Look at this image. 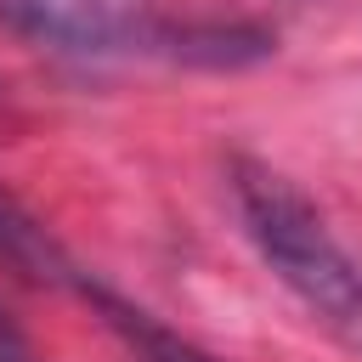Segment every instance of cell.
<instances>
[{
	"instance_id": "cell-1",
	"label": "cell",
	"mask_w": 362,
	"mask_h": 362,
	"mask_svg": "<svg viewBox=\"0 0 362 362\" xmlns=\"http://www.w3.org/2000/svg\"><path fill=\"white\" fill-rule=\"evenodd\" d=\"M226 175H232V204L243 215V232L255 238V249L277 272V283L339 339L362 345V272L339 249V238L328 232L317 204L288 175H277L272 164H255V158H232Z\"/></svg>"
},
{
	"instance_id": "cell-3",
	"label": "cell",
	"mask_w": 362,
	"mask_h": 362,
	"mask_svg": "<svg viewBox=\"0 0 362 362\" xmlns=\"http://www.w3.org/2000/svg\"><path fill=\"white\" fill-rule=\"evenodd\" d=\"M0 260L11 266V272H23V277H34V283H57L62 272H68V260L57 255V243L45 238V226L0 187Z\"/></svg>"
},
{
	"instance_id": "cell-5",
	"label": "cell",
	"mask_w": 362,
	"mask_h": 362,
	"mask_svg": "<svg viewBox=\"0 0 362 362\" xmlns=\"http://www.w3.org/2000/svg\"><path fill=\"white\" fill-rule=\"evenodd\" d=\"M0 362H28V345H23V334L6 322V311H0Z\"/></svg>"
},
{
	"instance_id": "cell-4",
	"label": "cell",
	"mask_w": 362,
	"mask_h": 362,
	"mask_svg": "<svg viewBox=\"0 0 362 362\" xmlns=\"http://www.w3.org/2000/svg\"><path fill=\"white\" fill-rule=\"evenodd\" d=\"M96 305H102L107 322L141 351V362H215V356H204L198 345H187V339H175L170 328H158L147 311H136V305H124V300H113V294H102V288H96Z\"/></svg>"
},
{
	"instance_id": "cell-2",
	"label": "cell",
	"mask_w": 362,
	"mask_h": 362,
	"mask_svg": "<svg viewBox=\"0 0 362 362\" xmlns=\"http://www.w3.org/2000/svg\"><path fill=\"white\" fill-rule=\"evenodd\" d=\"M0 17L57 51H113L124 40V17L113 0H0Z\"/></svg>"
}]
</instances>
